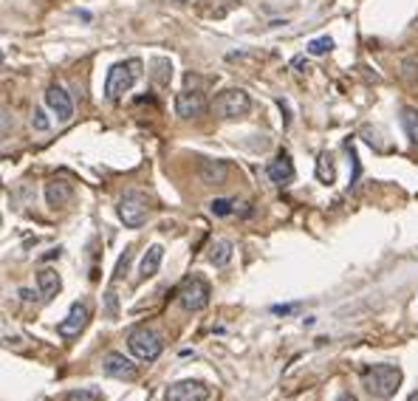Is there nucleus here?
<instances>
[{"label":"nucleus","mask_w":418,"mask_h":401,"mask_svg":"<svg viewBox=\"0 0 418 401\" xmlns=\"http://www.w3.org/2000/svg\"><path fill=\"white\" fill-rule=\"evenodd\" d=\"M331 49H334V40H331V37H319V40H311V42H308V54H314V57L328 54Z\"/></svg>","instance_id":"nucleus-22"},{"label":"nucleus","mask_w":418,"mask_h":401,"mask_svg":"<svg viewBox=\"0 0 418 401\" xmlns=\"http://www.w3.org/2000/svg\"><path fill=\"white\" fill-rule=\"evenodd\" d=\"M402 127L407 133V138L413 145H418V110L415 108H404L402 110Z\"/></svg>","instance_id":"nucleus-21"},{"label":"nucleus","mask_w":418,"mask_h":401,"mask_svg":"<svg viewBox=\"0 0 418 401\" xmlns=\"http://www.w3.org/2000/svg\"><path fill=\"white\" fill-rule=\"evenodd\" d=\"M71 198H74V184H71V181H65V178H51L49 184H45V204H49L51 209L65 206Z\"/></svg>","instance_id":"nucleus-11"},{"label":"nucleus","mask_w":418,"mask_h":401,"mask_svg":"<svg viewBox=\"0 0 418 401\" xmlns=\"http://www.w3.org/2000/svg\"><path fill=\"white\" fill-rule=\"evenodd\" d=\"M88 317H90V311H88V305L85 302H74L71 305V311H68V317L57 325V331H60V337H65V339H71V337H79V331L88 325Z\"/></svg>","instance_id":"nucleus-8"},{"label":"nucleus","mask_w":418,"mask_h":401,"mask_svg":"<svg viewBox=\"0 0 418 401\" xmlns=\"http://www.w3.org/2000/svg\"><path fill=\"white\" fill-rule=\"evenodd\" d=\"M206 110V102L198 90H181L175 97V113L181 116V119H195V116H201Z\"/></svg>","instance_id":"nucleus-9"},{"label":"nucleus","mask_w":418,"mask_h":401,"mask_svg":"<svg viewBox=\"0 0 418 401\" xmlns=\"http://www.w3.org/2000/svg\"><path fill=\"white\" fill-rule=\"evenodd\" d=\"M45 105H49L62 122H68L74 116V102L65 93V88H60V85H51L49 90H45Z\"/></svg>","instance_id":"nucleus-12"},{"label":"nucleus","mask_w":418,"mask_h":401,"mask_svg":"<svg viewBox=\"0 0 418 401\" xmlns=\"http://www.w3.org/2000/svg\"><path fill=\"white\" fill-rule=\"evenodd\" d=\"M269 178L274 181V184H280V186H286V184H291L294 181V161H291V156L288 153H277L274 156V161H269Z\"/></svg>","instance_id":"nucleus-13"},{"label":"nucleus","mask_w":418,"mask_h":401,"mask_svg":"<svg viewBox=\"0 0 418 401\" xmlns=\"http://www.w3.org/2000/svg\"><path fill=\"white\" fill-rule=\"evenodd\" d=\"M119 218L130 229L145 226V221H147V198L142 193H125V198L119 201Z\"/></svg>","instance_id":"nucleus-5"},{"label":"nucleus","mask_w":418,"mask_h":401,"mask_svg":"<svg viewBox=\"0 0 418 401\" xmlns=\"http://www.w3.org/2000/svg\"><path fill=\"white\" fill-rule=\"evenodd\" d=\"M37 289H40V297H42V300H51V297L60 294L62 280H60V274H57L54 269H42V271L37 274Z\"/></svg>","instance_id":"nucleus-14"},{"label":"nucleus","mask_w":418,"mask_h":401,"mask_svg":"<svg viewBox=\"0 0 418 401\" xmlns=\"http://www.w3.org/2000/svg\"><path fill=\"white\" fill-rule=\"evenodd\" d=\"M249 108H251V99L243 88H226L212 102V110L221 119H241V116L249 113Z\"/></svg>","instance_id":"nucleus-3"},{"label":"nucleus","mask_w":418,"mask_h":401,"mask_svg":"<svg viewBox=\"0 0 418 401\" xmlns=\"http://www.w3.org/2000/svg\"><path fill=\"white\" fill-rule=\"evenodd\" d=\"M209 209H212V215L223 218V215H229V212H235V201H229V198H215L212 204H209Z\"/></svg>","instance_id":"nucleus-23"},{"label":"nucleus","mask_w":418,"mask_h":401,"mask_svg":"<svg viewBox=\"0 0 418 401\" xmlns=\"http://www.w3.org/2000/svg\"><path fill=\"white\" fill-rule=\"evenodd\" d=\"M178 302H181L184 311H204L209 305V282L201 280V277H193L187 286L181 289Z\"/></svg>","instance_id":"nucleus-6"},{"label":"nucleus","mask_w":418,"mask_h":401,"mask_svg":"<svg viewBox=\"0 0 418 401\" xmlns=\"http://www.w3.org/2000/svg\"><path fill=\"white\" fill-rule=\"evenodd\" d=\"M127 348L136 359H142V362H156L161 356V337L156 331H150L147 325L142 328H133V331L127 334Z\"/></svg>","instance_id":"nucleus-4"},{"label":"nucleus","mask_w":418,"mask_h":401,"mask_svg":"<svg viewBox=\"0 0 418 401\" xmlns=\"http://www.w3.org/2000/svg\"><path fill=\"white\" fill-rule=\"evenodd\" d=\"M32 125L37 130H49V119H45V113L40 108H34V113H32Z\"/></svg>","instance_id":"nucleus-24"},{"label":"nucleus","mask_w":418,"mask_h":401,"mask_svg":"<svg viewBox=\"0 0 418 401\" xmlns=\"http://www.w3.org/2000/svg\"><path fill=\"white\" fill-rule=\"evenodd\" d=\"M153 82L156 85H161V88H164V85H170V80H173V65H170V60H164V57H156L153 60Z\"/></svg>","instance_id":"nucleus-18"},{"label":"nucleus","mask_w":418,"mask_h":401,"mask_svg":"<svg viewBox=\"0 0 418 401\" xmlns=\"http://www.w3.org/2000/svg\"><path fill=\"white\" fill-rule=\"evenodd\" d=\"M167 401H206L209 398V387L198 379H184V382H175L167 387L164 393Z\"/></svg>","instance_id":"nucleus-7"},{"label":"nucleus","mask_w":418,"mask_h":401,"mask_svg":"<svg viewBox=\"0 0 418 401\" xmlns=\"http://www.w3.org/2000/svg\"><path fill=\"white\" fill-rule=\"evenodd\" d=\"M226 178H229L226 161H212V158L201 161V181L204 184H223Z\"/></svg>","instance_id":"nucleus-15"},{"label":"nucleus","mask_w":418,"mask_h":401,"mask_svg":"<svg viewBox=\"0 0 418 401\" xmlns=\"http://www.w3.org/2000/svg\"><path fill=\"white\" fill-rule=\"evenodd\" d=\"M232 260V241H215L212 246H209V263L212 266H226Z\"/></svg>","instance_id":"nucleus-17"},{"label":"nucleus","mask_w":418,"mask_h":401,"mask_svg":"<svg viewBox=\"0 0 418 401\" xmlns=\"http://www.w3.org/2000/svg\"><path fill=\"white\" fill-rule=\"evenodd\" d=\"M60 401H102V393L97 387H74V390H65Z\"/></svg>","instance_id":"nucleus-20"},{"label":"nucleus","mask_w":418,"mask_h":401,"mask_svg":"<svg viewBox=\"0 0 418 401\" xmlns=\"http://www.w3.org/2000/svg\"><path fill=\"white\" fill-rule=\"evenodd\" d=\"M138 77H142V60L116 62V65L108 71V80H105V99H108V102H119L125 93L136 85Z\"/></svg>","instance_id":"nucleus-2"},{"label":"nucleus","mask_w":418,"mask_h":401,"mask_svg":"<svg viewBox=\"0 0 418 401\" xmlns=\"http://www.w3.org/2000/svg\"><path fill=\"white\" fill-rule=\"evenodd\" d=\"M105 300H108V314H110V317H116V294H113V291H108V297H105Z\"/></svg>","instance_id":"nucleus-25"},{"label":"nucleus","mask_w":418,"mask_h":401,"mask_svg":"<svg viewBox=\"0 0 418 401\" xmlns=\"http://www.w3.org/2000/svg\"><path fill=\"white\" fill-rule=\"evenodd\" d=\"M161 257H164V249H161V246H150L145 252V257H142V263H138V277H142V280L156 277V271L161 266Z\"/></svg>","instance_id":"nucleus-16"},{"label":"nucleus","mask_w":418,"mask_h":401,"mask_svg":"<svg viewBox=\"0 0 418 401\" xmlns=\"http://www.w3.org/2000/svg\"><path fill=\"white\" fill-rule=\"evenodd\" d=\"M20 297L26 300V302H32V300H34V291H29V289H20Z\"/></svg>","instance_id":"nucleus-26"},{"label":"nucleus","mask_w":418,"mask_h":401,"mask_svg":"<svg viewBox=\"0 0 418 401\" xmlns=\"http://www.w3.org/2000/svg\"><path fill=\"white\" fill-rule=\"evenodd\" d=\"M336 401H359V398H356V396H351V393H339V396H336Z\"/></svg>","instance_id":"nucleus-27"},{"label":"nucleus","mask_w":418,"mask_h":401,"mask_svg":"<svg viewBox=\"0 0 418 401\" xmlns=\"http://www.w3.org/2000/svg\"><path fill=\"white\" fill-rule=\"evenodd\" d=\"M317 178H319L322 184H334L336 167H334L331 153H319V158H317Z\"/></svg>","instance_id":"nucleus-19"},{"label":"nucleus","mask_w":418,"mask_h":401,"mask_svg":"<svg viewBox=\"0 0 418 401\" xmlns=\"http://www.w3.org/2000/svg\"><path fill=\"white\" fill-rule=\"evenodd\" d=\"M404 373L399 365H367L362 370V387L373 396V398H393L402 387Z\"/></svg>","instance_id":"nucleus-1"},{"label":"nucleus","mask_w":418,"mask_h":401,"mask_svg":"<svg viewBox=\"0 0 418 401\" xmlns=\"http://www.w3.org/2000/svg\"><path fill=\"white\" fill-rule=\"evenodd\" d=\"M407 401H418V390H415V393H410V398H407Z\"/></svg>","instance_id":"nucleus-28"},{"label":"nucleus","mask_w":418,"mask_h":401,"mask_svg":"<svg viewBox=\"0 0 418 401\" xmlns=\"http://www.w3.org/2000/svg\"><path fill=\"white\" fill-rule=\"evenodd\" d=\"M102 370L108 376H113V379H127V382L136 379V365L125 356V353H108L102 359Z\"/></svg>","instance_id":"nucleus-10"}]
</instances>
